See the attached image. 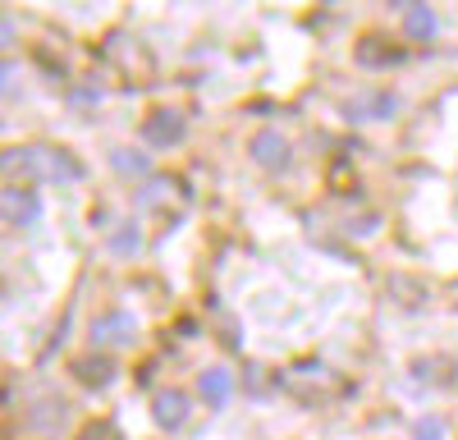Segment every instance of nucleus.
<instances>
[{
  "mask_svg": "<svg viewBox=\"0 0 458 440\" xmlns=\"http://www.w3.org/2000/svg\"><path fill=\"white\" fill-rule=\"evenodd\" d=\"M5 174L10 179H47V183H79L83 165L73 161L64 147H23V152H5Z\"/></svg>",
  "mask_w": 458,
  "mask_h": 440,
  "instance_id": "nucleus-1",
  "label": "nucleus"
},
{
  "mask_svg": "<svg viewBox=\"0 0 458 440\" xmlns=\"http://www.w3.org/2000/svg\"><path fill=\"white\" fill-rule=\"evenodd\" d=\"M183 115H179V110H157V115H147L142 120V138L151 142V147H174V142H183Z\"/></svg>",
  "mask_w": 458,
  "mask_h": 440,
  "instance_id": "nucleus-2",
  "label": "nucleus"
},
{
  "mask_svg": "<svg viewBox=\"0 0 458 440\" xmlns=\"http://www.w3.org/2000/svg\"><path fill=\"white\" fill-rule=\"evenodd\" d=\"M0 207H5V220H10V225H32V220L42 216V202H37V193L19 189V183H10V189H5Z\"/></svg>",
  "mask_w": 458,
  "mask_h": 440,
  "instance_id": "nucleus-3",
  "label": "nucleus"
},
{
  "mask_svg": "<svg viewBox=\"0 0 458 440\" xmlns=\"http://www.w3.org/2000/svg\"><path fill=\"white\" fill-rule=\"evenodd\" d=\"M133 340V321L124 317V312H106V317H97L92 321V344H129Z\"/></svg>",
  "mask_w": 458,
  "mask_h": 440,
  "instance_id": "nucleus-4",
  "label": "nucleus"
},
{
  "mask_svg": "<svg viewBox=\"0 0 458 440\" xmlns=\"http://www.w3.org/2000/svg\"><path fill=\"white\" fill-rule=\"evenodd\" d=\"M252 157L266 165V170H284L289 165V142L280 133H257L252 138Z\"/></svg>",
  "mask_w": 458,
  "mask_h": 440,
  "instance_id": "nucleus-5",
  "label": "nucleus"
},
{
  "mask_svg": "<svg viewBox=\"0 0 458 440\" xmlns=\"http://www.w3.org/2000/svg\"><path fill=\"white\" fill-rule=\"evenodd\" d=\"M188 394H179V390H165V394H157V422L165 427V431H179L183 422H188Z\"/></svg>",
  "mask_w": 458,
  "mask_h": 440,
  "instance_id": "nucleus-6",
  "label": "nucleus"
},
{
  "mask_svg": "<svg viewBox=\"0 0 458 440\" xmlns=\"http://www.w3.org/2000/svg\"><path fill=\"white\" fill-rule=\"evenodd\" d=\"M399 14H403V32L412 42H431L436 37V14L427 5H399Z\"/></svg>",
  "mask_w": 458,
  "mask_h": 440,
  "instance_id": "nucleus-7",
  "label": "nucleus"
},
{
  "mask_svg": "<svg viewBox=\"0 0 458 440\" xmlns=\"http://www.w3.org/2000/svg\"><path fill=\"white\" fill-rule=\"evenodd\" d=\"M198 390H202L207 403H216V409H220V403L229 399V390H234V381H229L225 367H207V372L198 377Z\"/></svg>",
  "mask_w": 458,
  "mask_h": 440,
  "instance_id": "nucleus-8",
  "label": "nucleus"
},
{
  "mask_svg": "<svg viewBox=\"0 0 458 440\" xmlns=\"http://www.w3.org/2000/svg\"><path fill=\"white\" fill-rule=\"evenodd\" d=\"M110 165H114V174H124V179H142V174L151 170V161H147L142 152H129V147H114Z\"/></svg>",
  "mask_w": 458,
  "mask_h": 440,
  "instance_id": "nucleus-9",
  "label": "nucleus"
},
{
  "mask_svg": "<svg viewBox=\"0 0 458 440\" xmlns=\"http://www.w3.org/2000/svg\"><path fill=\"white\" fill-rule=\"evenodd\" d=\"M394 106H399V101H394L390 92H386V97H371L367 106H362V101L349 106V120H390V115H394Z\"/></svg>",
  "mask_w": 458,
  "mask_h": 440,
  "instance_id": "nucleus-10",
  "label": "nucleus"
},
{
  "mask_svg": "<svg viewBox=\"0 0 458 440\" xmlns=\"http://www.w3.org/2000/svg\"><path fill=\"white\" fill-rule=\"evenodd\" d=\"M73 372H79V381H88V385H106V381L114 377V362H106V358H83V362H73Z\"/></svg>",
  "mask_w": 458,
  "mask_h": 440,
  "instance_id": "nucleus-11",
  "label": "nucleus"
},
{
  "mask_svg": "<svg viewBox=\"0 0 458 440\" xmlns=\"http://www.w3.org/2000/svg\"><path fill=\"white\" fill-rule=\"evenodd\" d=\"M138 243H142V230L129 220V225H120V230L110 234V243H106V248H110L114 257H133V252H138Z\"/></svg>",
  "mask_w": 458,
  "mask_h": 440,
  "instance_id": "nucleus-12",
  "label": "nucleus"
},
{
  "mask_svg": "<svg viewBox=\"0 0 458 440\" xmlns=\"http://www.w3.org/2000/svg\"><path fill=\"white\" fill-rule=\"evenodd\" d=\"M380 60H394V51L386 47V42H380V37H362V42H358V64H380Z\"/></svg>",
  "mask_w": 458,
  "mask_h": 440,
  "instance_id": "nucleus-13",
  "label": "nucleus"
},
{
  "mask_svg": "<svg viewBox=\"0 0 458 440\" xmlns=\"http://www.w3.org/2000/svg\"><path fill=\"white\" fill-rule=\"evenodd\" d=\"M73 110H92L97 101H101V88L97 83H79V88H69V97H64Z\"/></svg>",
  "mask_w": 458,
  "mask_h": 440,
  "instance_id": "nucleus-14",
  "label": "nucleus"
},
{
  "mask_svg": "<svg viewBox=\"0 0 458 440\" xmlns=\"http://www.w3.org/2000/svg\"><path fill=\"white\" fill-rule=\"evenodd\" d=\"M412 436H417V440H445V422H440V418H417Z\"/></svg>",
  "mask_w": 458,
  "mask_h": 440,
  "instance_id": "nucleus-15",
  "label": "nucleus"
},
{
  "mask_svg": "<svg viewBox=\"0 0 458 440\" xmlns=\"http://www.w3.org/2000/svg\"><path fill=\"white\" fill-rule=\"evenodd\" d=\"M79 440H120V431H114L110 422H92V427H88Z\"/></svg>",
  "mask_w": 458,
  "mask_h": 440,
  "instance_id": "nucleus-16",
  "label": "nucleus"
}]
</instances>
